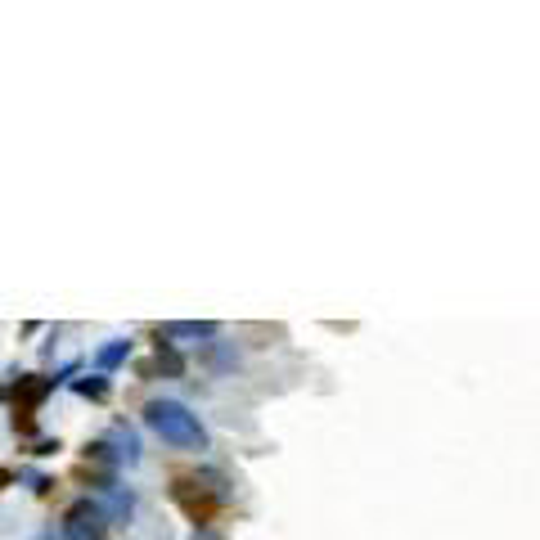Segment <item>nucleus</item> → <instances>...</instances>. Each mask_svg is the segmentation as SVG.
Returning <instances> with one entry per match:
<instances>
[{
    "label": "nucleus",
    "instance_id": "obj_3",
    "mask_svg": "<svg viewBox=\"0 0 540 540\" xmlns=\"http://www.w3.org/2000/svg\"><path fill=\"white\" fill-rule=\"evenodd\" d=\"M50 392H54V378H45V374H23V378H14L9 387H0V401L14 405V432L32 437L36 432V410H41V401Z\"/></svg>",
    "mask_w": 540,
    "mask_h": 540
},
{
    "label": "nucleus",
    "instance_id": "obj_14",
    "mask_svg": "<svg viewBox=\"0 0 540 540\" xmlns=\"http://www.w3.org/2000/svg\"><path fill=\"white\" fill-rule=\"evenodd\" d=\"M41 540H59V536H41Z\"/></svg>",
    "mask_w": 540,
    "mask_h": 540
},
{
    "label": "nucleus",
    "instance_id": "obj_6",
    "mask_svg": "<svg viewBox=\"0 0 540 540\" xmlns=\"http://www.w3.org/2000/svg\"><path fill=\"white\" fill-rule=\"evenodd\" d=\"M158 338L162 342H171V338L207 342V338H216V324L212 320H167V324H158Z\"/></svg>",
    "mask_w": 540,
    "mask_h": 540
},
{
    "label": "nucleus",
    "instance_id": "obj_8",
    "mask_svg": "<svg viewBox=\"0 0 540 540\" xmlns=\"http://www.w3.org/2000/svg\"><path fill=\"white\" fill-rule=\"evenodd\" d=\"M131 351H135V342H131V338H113V342H104V347L95 351V374H113L117 365H126V360H131Z\"/></svg>",
    "mask_w": 540,
    "mask_h": 540
},
{
    "label": "nucleus",
    "instance_id": "obj_4",
    "mask_svg": "<svg viewBox=\"0 0 540 540\" xmlns=\"http://www.w3.org/2000/svg\"><path fill=\"white\" fill-rule=\"evenodd\" d=\"M108 509L99 500H72L68 513H63V536L68 540H108Z\"/></svg>",
    "mask_w": 540,
    "mask_h": 540
},
{
    "label": "nucleus",
    "instance_id": "obj_10",
    "mask_svg": "<svg viewBox=\"0 0 540 540\" xmlns=\"http://www.w3.org/2000/svg\"><path fill=\"white\" fill-rule=\"evenodd\" d=\"M86 459H95V464H117L113 450H108L104 441H86Z\"/></svg>",
    "mask_w": 540,
    "mask_h": 540
},
{
    "label": "nucleus",
    "instance_id": "obj_11",
    "mask_svg": "<svg viewBox=\"0 0 540 540\" xmlns=\"http://www.w3.org/2000/svg\"><path fill=\"white\" fill-rule=\"evenodd\" d=\"M54 450H59V441H36L32 455H54Z\"/></svg>",
    "mask_w": 540,
    "mask_h": 540
},
{
    "label": "nucleus",
    "instance_id": "obj_9",
    "mask_svg": "<svg viewBox=\"0 0 540 540\" xmlns=\"http://www.w3.org/2000/svg\"><path fill=\"white\" fill-rule=\"evenodd\" d=\"M72 387H77V396H86V401H108V374H86Z\"/></svg>",
    "mask_w": 540,
    "mask_h": 540
},
{
    "label": "nucleus",
    "instance_id": "obj_7",
    "mask_svg": "<svg viewBox=\"0 0 540 540\" xmlns=\"http://www.w3.org/2000/svg\"><path fill=\"white\" fill-rule=\"evenodd\" d=\"M104 446L113 450L117 464H140V437H135V432L126 428V423H113V428H108Z\"/></svg>",
    "mask_w": 540,
    "mask_h": 540
},
{
    "label": "nucleus",
    "instance_id": "obj_2",
    "mask_svg": "<svg viewBox=\"0 0 540 540\" xmlns=\"http://www.w3.org/2000/svg\"><path fill=\"white\" fill-rule=\"evenodd\" d=\"M225 500H230V486H225L221 473H194V477H176V482H171V504L194 522V531L207 527L212 513L221 509Z\"/></svg>",
    "mask_w": 540,
    "mask_h": 540
},
{
    "label": "nucleus",
    "instance_id": "obj_5",
    "mask_svg": "<svg viewBox=\"0 0 540 540\" xmlns=\"http://www.w3.org/2000/svg\"><path fill=\"white\" fill-rule=\"evenodd\" d=\"M180 378L185 374V356L176 351V342H153V360H144L140 365V378Z\"/></svg>",
    "mask_w": 540,
    "mask_h": 540
},
{
    "label": "nucleus",
    "instance_id": "obj_1",
    "mask_svg": "<svg viewBox=\"0 0 540 540\" xmlns=\"http://www.w3.org/2000/svg\"><path fill=\"white\" fill-rule=\"evenodd\" d=\"M144 423L176 450H207V428L198 423V414L180 401H167V396H162V401H149L144 405Z\"/></svg>",
    "mask_w": 540,
    "mask_h": 540
},
{
    "label": "nucleus",
    "instance_id": "obj_13",
    "mask_svg": "<svg viewBox=\"0 0 540 540\" xmlns=\"http://www.w3.org/2000/svg\"><path fill=\"white\" fill-rule=\"evenodd\" d=\"M5 486H14V473H9V468H0V491H5Z\"/></svg>",
    "mask_w": 540,
    "mask_h": 540
},
{
    "label": "nucleus",
    "instance_id": "obj_12",
    "mask_svg": "<svg viewBox=\"0 0 540 540\" xmlns=\"http://www.w3.org/2000/svg\"><path fill=\"white\" fill-rule=\"evenodd\" d=\"M189 540H221V536H216L212 527H198V531H194V536H189Z\"/></svg>",
    "mask_w": 540,
    "mask_h": 540
}]
</instances>
